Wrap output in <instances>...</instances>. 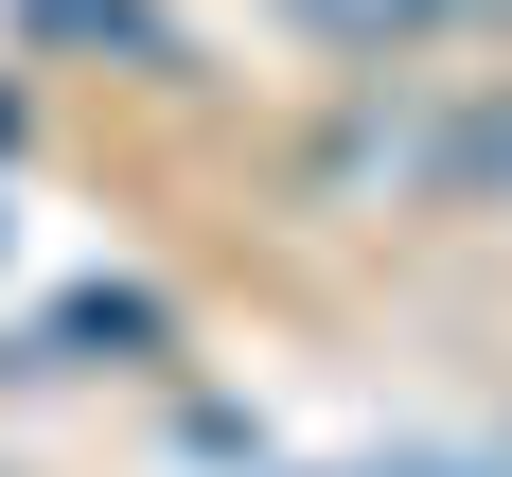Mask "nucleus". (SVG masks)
<instances>
[{
  "label": "nucleus",
  "instance_id": "obj_3",
  "mask_svg": "<svg viewBox=\"0 0 512 477\" xmlns=\"http://www.w3.org/2000/svg\"><path fill=\"white\" fill-rule=\"evenodd\" d=\"M0 142H18V106H0Z\"/></svg>",
  "mask_w": 512,
  "mask_h": 477
},
{
  "label": "nucleus",
  "instance_id": "obj_2",
  "mask_svg": "<svg viewBox=\"0 0 512 477\" xmlns=\"http://www.w3.org/2000/svg\"><path fill=\"white\" fill-rule=\"evenodd\" d=\"M142 336H159V301H106V283L53 318V354H142Z\"/></svg>",
  "mask_w": 512,
  "mask_h": 477
},
{
  "label": "nucleus",
  "instance_id": "obj_1",
  "mask_svg": "<svg viewBox=\"0 0 512 477\" xmlns=\"http://www.w3.org/2000/svg\"><path fill=\"white\" fill-rule=\"evenodd\" d=\"M283 18H301V36H336V53H371V71H389V53H424V36H460L477 0H283Z\"/></svg>",
  "mask_w": 512,
  "mask_h": 477
}]
</instances>
